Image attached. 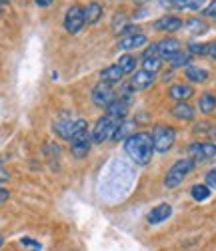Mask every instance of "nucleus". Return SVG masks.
Segmentation results:
<instances>
[{
	"mask_svg": "<svg viewBox=\"0 0 216 251\" xmlns=\"http://www.w3.org/2000/svg\"><path fill=\"white\" fill-rule=\"evenodd\" d=\"M124 151L136 165H148L154 155V143L150 133H132L124 141Z\"/></svg>",
	"mask_w": 216,
	"mask_h": 251,
	"instance_id": "nucleus-1",
	"label": "nucleus"
},
{
	"mask_svg": "<svg viewBox=\"0 0 216 251\" xmlns=\"http://www.w3.org/2000/svg\"><path fill=\"white\" fill-rule=\"evenodd\" d=\"M52 129L56 133V137L60 139H66V141H76L84 135H88V123L84 119H72L70 115L64 113L62 117H58L52 125Z\"/></svg>",
	"mask_w": 216,
	"mask_h": 251,
	"instance_id": "nucleus-2",
	"label": "nucleus"
},
{
	"mask_svg": "<svg viewBox=\"0 0 216 251\" xmlns=\"http://www.w3.org/2000/svg\"><path fill=\"white\" fill-rule=\"evenodd\" d=\"M194 167H196V161H194V159H190V157L178 159L168 169V173L164 177V187H166V189H176V187L194 171Z\"/></svg>",
	"mask_w": 216,
	"mask_h": 251,
	"instance_id": "nucleus-3",
	"label": "nucleus"
},
{
	"mask_svg": "<svg viewBox=\"0 0 216 251\" xmlns=\"http://www.w3.org/2000/svg\"><path fill=\"white\" fill-rule=\"evenodd\" d=\"M150 135H152V143H154L156 153H168L176 141V129L168 127V125H156Z\"/></svg>",
	"mask_w": 216,
	"mask_h": 251,
	"instance_id": "nucleus-4",
	"label": "nucleus"
},
{
	"mask_svg": "<svg viewBox=\"0 0 216 251\" xmlns=\"http://www.w3.org/2000/svg\"><path fill=\"white\" fill-rule=\"evenodd\" d=\"M118 125H120V121H114V119H110V117H106V115H102L98 121H96V125H94V129H92V143L94 145H102V143H106L108 139H112L114 137V133H116V129H118Z\"/></svg>",
	"mask_w": 216,
	"mask_h": 251,
	"instance_id": "nucleus-5",
	"label": "nucleus"
},
{
	"mask_svg": "<svg viewBox=\"0 0 216 251\" xmlns=\"http://www.w3.org/2000/svg\"><path fill=\"white\" fill-rule=\"evenodd\" d=\"M86 25V18H84V8H80L78 4L70 6L64 14V30L68 34H78Z\"/></svg>",
	"mask_w": 216,
	"mask_h": 251,
	"instance_id": "nucleus-6",
	"label": "nucleus"
},
{
	"mask_svg": "<svg viewBox=\"0 0 216 251\" xmlns=\"http://www.w3.org/2000/svg\"><path fill=\"white\" fill-rule=\"evenodd\" d=\"M186 153L194 161H210V159L216 157V143H210V141L192 143V145L186 147Z\"/></svg>",
	"mask_w": 216,
	"mask_h": 251,
	"instance_id": "nucleus-7",
	"label": "nucleus"
},
{
	"mask_svg": "<svg viewBox=\"0 0 216 251\" xmlns=\"http://www.w3.org/2000/svg\"><path fill=\"white\" fill-rule=\"evenodd\" d=\"M112 100H116V91L112 89V85H106V82H98L92 89V102L100 109H106Z\"/></svg>",
	"mask_w": 216,
	"mask_h": 251,
	"instance_id": "nucleus-8",
	"label": "nucleus"
},
{
	"mask_svg": "<svg viewBox=\"0 0 216 251\" xmlns=\"http://www.w3.org/2000/svg\"><path fill=\"white\" fill-rule=\"evenodd\" d=\"M182 25H184V20H182L180 16L166 14V16H160V18L156 20V23L152 25V28H154V30H158V32H168V34H172V32L180 30V28H182Z\"/></svg>",
	"mask_w": 216,
	"mask_h": 251,
	"instance_id": "nucleus-9",
	"label": "nucleus"
},
{
	"mask_svg": "<svg viewBox=\"0 0 216 251\" xmlns=\"http://www.w3.org/2000/svg\"><path fill=\"white\" fill-rule=\"evenodd\" d=\"M156 47H158V56L170 60L176 52H180V40L178 38H172V36H166V38L158 40Z\"/></svg>",
	"mask_w": 216,
	"mask_h": 251,
	"instance_id": "nucleus-10",
	"label": "nucleus"
},
{
	"mask_svg": "<svg viewBox=\"0 0 216 251\" xmlns=\"http://www.w3.org/2000/svg\"><path fill=\"white\" fill-rule=\"evenodd\" d=\"M170 215H172V205L170 203H160L154 209H150V213L146 215V221L150 225H160L166 219H170Z\"/></svg>",
	"mask_w": 216,
	"mask_h": 251,
	"instance_id": "nucleus-11",
	"label": "nucleus"
},
{
	"mask_svg": "<svg viewBox=\"0 0 216 251\" xmlns=\"http://www.w3.org/2000/svg\"><path fill=\"white\" fill-rule=\"evenodd\" d=\"M170 115L174 117V119H178V121H194V117H196V109H194L190 102L180 100V102L172 104Z\"/></svg>",
	"mask_w": 216,
	"mask_h": 251,
	"instance_id": "nucleus-12",
	"label": "nucleus"
},
{
	"mask_svg": "<svg viewBox=\"0 0 216 251\" xmlns=\"http://www.w3.org/2000/svg\"><path fill=\"white\" fill-rule=\"evenodd\" d=\"M146 43H148V36H146V34L134 32V34L124 36L120 43H118V49H120V50H136V49H142Z\"/></svg>",
	"mask_w": 216,
	"mask_h": 251,
	"instance_id": "nucleus-13",
	"label": "nucleus"
},
{
	"mask_svg": "<svg viewBox=\"0 0 216 251\" xmlns=\"http://www.w3.org/2000/svg\"><path fill=\"white\" fill-rule=\"evenodd\" d=\"M154 80H156V75H150L146 71H138L130 78V87H132V91H146L154 85Z\"/></svg>",
	"mask_w": 216,
	"mask_h": 251,
	"instance_id": "nucleus-14",
	"label": "nucleus"
},
{
	"mask_svg": "<svg viewBox=\"0 0 216 251\" xmlns=\"http://www.w3.org/2000/svg\"><path fill=\"white\" fill-rule=\"evenodd\" d=\"M104 111H106V117H110L114 121H124L126 115H128V100L116 99V100H112L110 104H108Z\"/></svg>",
	"mask_w": 216,
	"mask_h": 251,
	"instance_id": "nucleus-15",
	"label": "nucleus"
},
{
	"mask_svg": "<svg viewBox=\"0 0 216 251\" xmlns=\"http://www.w3.org/2000/svg\"><path fill=\"white\" fill-rule=\"evenodd\" d=\"M90 147H92V135L88 133V135H84V137L72 141V145H70V153H72L76 159H84L86 155H88Z\"/></svg>",
	"mask_w": 216,
	"mask_h": 251,
	"instance_id": "nucleus-16",
	"label": "nucleus"
},
{
	"mask_svg": "<svg viewBox=\"0 0 216 251\" xmlns=\"http://www.w3.org/2000/svg\"><path fill=\"white\" fill-rule=\"evenodd\" d=\"M124 76V71L118 65H108L100 71V82H106V85H116Z\"/></svg>",
	"mask_w": 216,
	"mask_h": 251,
	"instance_id": "nucleus-17",
	"label": "nucleus"
},
{
	"mask_svg": "<svg viewBox=\"0 0 216 251\" xmlns=\"http://www.w3.org/2000/svg\"><path fill=\"white\" fill-rule=\"evenodd\" d=\"M192 95H194V89H192L190 85H184V82H176V85H172V87L168 89V97L174 99L176 102L188 100Z\"/></svg>",
	"mask_w": 216,
	"mask_h": 251,
	"instance_id": "nucleus-18",
	"label": "nucleus"
},
{
	"mask_svg": "<svg viewBox=\"0 0 216 251\" xmlns=\"http://www.w3.org/2000/svg\"><path fill=\"white\" fill-rule=\"evenodd\" d=\"M184 76H186V80L194 82V85H198V82H206V80L210 78V73H208L206 69H202V67L190 65V67H186V71H184Z\"/></svg>",
	"mask_w": 216,
	"mask_h": 251,
	"instance_id": "nucleus-19",
	"label": "nucleus"
},
{
	"mask_svg": "<svg viewBox=\"0 0 216 251\" xmlns=\"http://www.w3.org/2000/svg\"><path fill=\"white\" fill-rule=\"evenodd\" d=\"M102 16H104V8H102V4H98V2H90L88 6L84 8L86 25H98Z\"/></svg>",
	"mask_w": 216,
	"mask_h": 251,
	"instance_id": "nucleus-20",
	"label": "nucleus"
},
{
	"mask_svg": "<svg viewBox=\"0 0 216 251\" xmlns=\"http://www.w3.org/2000/svg\"><path fill=\"white\" fill-rule=\"evenodd\" d=\"M196 107H198V111H200L202 115H210V113H214V111H216V97H214L212 93H204V95H200Z\"/></svg>",
	"mask_w": 216,
	"mask_h": 251,
	"instance_id": "nucleus-21",
	"label": "nucleus"
},
{
	"mask_svg": "<svg viewBox=\"0 0 216 251\" xmlns=\"http://www.w3.org/2000/svg\"><path fill=\"white\" fill-rule=\"evenodd\" d=\"M194 135L204 137V139H216V127L208 121H200L194 125Z\"/></svg>",
	"mask_w": 216,
	"mask_h": 251,
	"instance_id": "nucleus-22",
	"label": "nucleus"
},
{
	"mask_svg": "<svg viewBox=\"0 0 216 251\" xmlns=\"http://www.w3.org/2000/svg\"><path fill=\"white\" fill-rule=\"evenodd\" d=\"M142 71L150 73V75H156L162 71V58L156 54V56H144L142 58Z\"/></svg>",
	"mask_w": 216,
	"mask_h": 251,
	"instance_id": "nucleus-23",
	"label": "nucleus"
},
{
	"mask_svg": "<svg viewBox=\"0 0 216 251\" xmlns=\"http://www.w3.org/2000/svg\"><path fill=\"white\" fill-rule=\"evenodd\" d=\"M210 187L208 185H202V183H198V185H192V189H190V195H192V199L194 201H198V203H202V201H206L208 197H210Z\"/></svg>",
	"mask_w": 216,
	"mask_h": 251,
	"instance_id": "nucleus-24",
	"label": "nucleus"
},
{
	"mask_svg": "<svg viewBox=\"0 0 216 251\" xmlns=\"http://www.w3.org/2000/svg\"><path fill=\"white\" fill-rule=\"evenodd\" d=\"M190 60H192V54L186 50V52H176L174 56L170 58V65H172V69H180V67H190Z\"/></svg>",
	"mask_w": 216,
	"mask_h": 251,
	"instance_id": "nucleus-25",
	"label": "nucleus"
},
{
	"mask_svg": "<svg viewBox=\"0 0 216 251\" xmlns=\"http://www.w3.org/2000/svg\"><path fill=\"white\" fill-rule=\"evenodd\" d=\"M118 67L124 71V75L134 73V69H136V56H132V54H122V56L118 58Z\"/></svg>",
	"mask_w": 216,
	"mask_h": 251,
	"instance_id": "nucleus-26",
	"label": "nucleus"
},
{
	"mask_svg": "<svg viewBox=\"0 0 216 251\" xmlns=\"http://www.w3.org/2000/svg\"><path fill=\"white\" fill-rule=\"evenodd\" d=\"M184 25H186V26H188V30H190V32H194V34H202V32H206V25H204V20H200V18H196V16H190Z\"/></svg>",
	"mask_w": 216,
	"mask_h": 251,
	"instance_id": "nucleus-27",
	"label": "nucleus"
},
{
	"mask_svg": "<svg viewBox=\"0 0 216 251\" xmlns=\"http://www.w3.org/2000/svg\"><path fill=\"white\" fill-rule=\"evenodd\" d=\"M130 127H132V123H128V121H120V125H118V129H116V133H114V137H112V141H122V139H128L130 137Z\"/></svg>",
	"mask_w": 216,
	"mask_h": 251,
	"instance_id": "nucleus-28",
	"label": "nucleus"
},
{
	"mask_svg": "<svg viewBox=\"0 0 216 251\" xmlns=\"http://www.w3.org/2000/svg\"><path fill=\"white\" fill-rule=\"evenodd\" d=\"M174 4L184 10H200L204 6V0H174Z\"/></svg>",
	"mask_w": 216,
	"mask_h": 251,
	"instance_id": "nucleus-29",
	"label": "nucleus"
},
{
	"mask_svg": "<svg viewBox=\"0 0 216 251\" xmlns=\"http://www.w3.org/2000/svg\"><path fill=\"white\" fill-rule=\"evenodd\" d=\"M126 25V16H124V12H116V16H114V20H112V30L116 32V34H122L124 32V26Z\"/></svg>",
	"mask_w": 216,
	"mask_h": 251,
	"instance_id": "nucleus-30",
	"label": "nucleus"
},
{
	"mask_svg": "<svg viewBox=\"0 0 216 251\" xmlns=\"http://www.w3.org/2000/svg\"><path fill=\"white\" fill-rule=\"evenodd\" d=\"M188 52H190V54H208V45L190 43V45H188Z\"/></svg>",
	"mask_w": 216,
	"mask_h": 251,
	"instance_id": "nucleus-31",
	"label": "nucleus"
},
{
	"mask_svg": "<svg viewBox=\"0 0 216 251\" xmlns=\"http://www.w3.org/2000/svg\"><path fill=\"white\" fill-rule=\"evenodd\" d=\"M202 14L208 16V18H216V0H210V2L206 4V8L202 10Z\"/></svg>",
	"mask_w": 216,
	"mask_h": 251,
	"instance_id": "nucleus-32",
	"label": "nucleus"
},
{
	"mask_svg": "<svg viewBox=\"0 0 216 251\" xmlns=\"http://www.w3.org/2000/svg\"><path fill=\"white\" fill-rule=\"evenodd\" d=\"M204 179H206V185L210 187V189H216V167L206 173V177H204Z\"/></svg>",
	"mask_w": 216,
	"mask_h": 251,
	"instance_id": "nucleus-33",
	"label": "nucleus"
},
{
	"mask_svg": "<svg viewBox=\"0 0 216 251\" xmlns=\"http://www.w3.org/2000/svg\"><path fill=\"white\" fill-rule=\"evenodd\" d=\"M8 197H10V191H8V189H4V187H0V205L6 203V201H8Z\"/></svg>",
	"mask_w": 216,
	"mask_h": 251,
	"instance_id": "nucleus-34",
	"label": "nucleus"
},
{
	"mask_svg": "<svg viewBox=\"0 0 216 251\" xmlns=\"http://www.w3.org/2000/svg\"><path fill=\"white\" fill-rule=\"evenodd\" d=\"M20 243H22V245H26V247L30 245L34 251H38V249H40V243H36V241H32V239H26V237H24L22 241H20Z\"/></svg>",
	"mask_w": 216,
	"mask_h": 251,
	"instance_id": "nucleus-35",
	"label": "nucleus"
},
{
	"mask_svg": "<svg viewBox=\"0 0 216 251\" xmlns=\"http://www.w3.org/2000/svg\"><path fill=\"white\" fill-rule=\"evenodd\" d=\"M208 54H210L212 60H216V40H214L212 45H208Z\"/></svg>",
	"mask_w": 216,
	"mask_h": 251,
	"instance_id": "nucleus-36",
	"label": "nucleus"
},
{
	"mask_svg": "<svg viewBox=\"0 0 216 251\" xmlns=\"http://www.w3.org/2000/svg\"><path fill=\"white\" fill-rule=\"evenodd\" d=\"M10 179V175H8V171H4L2 167H0V183H6Z\"/></svg>",
	"mask_w": 216,
	"mask_h": 251,
	"instance_id": "nucleus-37",
	"label": "nucleus"
},
{
	"mask_svg": "<svg viewBox=\"0 0 216 251\" xmlns=\"http://www.w3.org/2000/svg\"><path fill=\"white\" fill-rule=\"evenodd\" d=\"M34 2H36L38 6H42V8H46V6L52 4V0H34Z\"/></svg>",
	"mask_w": 216,
	"mask_h": 251,
	"instance_id": "nucleus-38",
	"label": "nucleus"
},
{
	"mask_svg": "<svg viewBox=\"0 0 216 251\" xmlns=\"http://www.w3.org/2000/svg\"><path fill=\"white\" fill-rule=\"evenodd\" d=\"M2 245H4V237H2V235H0V247H2Z\"/></svg>",
	"mask_w": 216,
	"mask_h": 251,
	"instance_id": "nucleus-39",
	"label": "nucleus"
},
{
	"mask_svg": "<svg viewBox=\"0 0 216 251\" xmlns=\"http://www.w3.org/2000/svg\"><path fill=\"white\" fill-rule=\"evenodd\" d=\"M0 2H2V4H6V2H10V0H0Z\"/></svg>",
	"mask_w": 216,
	"mask_h": 251,
	"instance_id": "nucleus-40",
	"label": "nucleus"
},
{
	"mask_svg": "<svg viewBox=\"0 0 216 251\" xmlns=\"http://www.w3.org/2000/svg\"><path fill=\"white\" fill-rule=\"evenodd\" d=\"M0 12H2V2H0Z\"/></svg>",
	"mask_w": 216,
	"mask_h": 251,
	"instance_id": "nucleus-41",
	"label": "nucleus"
},
{
	"mask_svg": "<svg viewBox=\"0 0 216 251\" xmlns=\"http://www.w3.org/2000/svg\"><path fill=\"white\" fill-rule=\"evenodd\" d=\"M136 2H146V0H136Z\"/></svg>",
	"mask_w": 216,
	"mask_h": 251,
	"instance_id": "nucleus-42",
	"label": "nucleus"
}]
</instances>
